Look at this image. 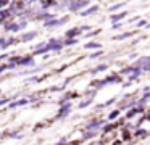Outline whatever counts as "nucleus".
I'll use <instances>...</instances> for the list:
<instances>
[{"label":"nucleus","instance_id":"1","mask_svg":"<svg viewBox=\"0 0 150 145\" xmlns=\"http://www.w3.org/2000/svg\"><path fill=\"white\" fill-rule=\"evenodd\" d=\"M84 5H87L86 2H76V3H69V6H71V10H78L79 6H84Z\"/></svg>","mask_w":150,"mask_h":145},{"label":"nucleus","instance_id":"2","mask_svg":"<svg viewBox=\"0 0 150 145\" xmlns=\"http://www.w3.org/2000/svg\"><path fill=\"white\" fill-rule=\"evenodd\" d=\"M78 31H79V29H71V31L66 32V35H68V37H74V35L78 34Z\"/></svg>","mask_w":150,"mask_h":145},{"label":"nucleus","instance_id":"3","mask_svg":"<svg viewBox=\"0 0 150 145\" xmlns=\"http://www.w3.org/2000/svg\"><path fill=\"white\" fill-rule=\"evenodd\" d=\"M86 48H100V44H87Z\"/></svg>","mask_w":150,"mask_h":145},{"label":"nucleus","instance_id":"4","mask_svg":"<svg viewBox=\"0 0 150 145\" xmlns=\"http://www.w3.org/2000/svg\"><path fill=\"white\" fill-rule=\"evenodd\" d=\"M95 10H97V6H92V8H89L87 11H84L82 15H91V13H92V11H95Z\"/></svg>","mask_w":150,"mask_h":145},{"label":"nucleus","instance_id":"5","mask_svg":"<svg viewBox=\"0 0 150 145\" xmlns=\"http://www.w3.org/2000/svg\"><path fill=\"white\" fill-rule=\"evenodd\" d=\"M103 69H107V64H100L98 68H95V73H97V71H103Z\"/></svg>","mask_w":150,"mask_h":145},{"label":"nucleus","instance_id":"6","mask_svg":"<svg viewBox=\"0 0 150 145\" xmlns=\"http://www.w3.org/2000/svg\"><path fill=\"white\" fill-rule=\"evenodd\" d=\"M118 113H120V111H113V113L110 115V118H111V119H113V118H116V116H118Z\"/></svg>","mask_w":150,"mask_h":145},{"label":"nucleus","instance_id":"7","mask_svg":"<svg viewBox=\"0 0 150 145\" xmlns=\"http://www.w3.org/2000/svg\"><path fill=\"white\" fill-rule=\"evenodd\" d=\"M118 8H121V5H115L113 8H110V10H111V11H115V10H118Z\"/></svg>","mask_w":150,"mask_h":145},{"label":"nucleus","instance_id":"8","mask_svg":"<svg viewBox=\"0 0 150 145\" xmlns=\"http://www.w3.org/2000/svg\"><path fill=\"white\" fill-rule=\"evenodd\" d=\"M5 69V66H0V71H4Z\"/></svg>","mask_w":150,"mask_h":145}]
</instances>
